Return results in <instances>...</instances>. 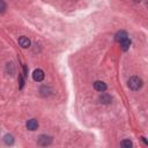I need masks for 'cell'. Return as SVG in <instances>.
<instances>
[{
	"label": "cell",
	"instance_id": "6da1fadb",
	"mask_svg": "<svg viewBox=\"0 0 148 148\" xmlns=\"http://www.w3.org/2000/svg\"><path fill=\"white\" fill-rule=\"evenodd\" d=\"M128 87L132 90H139L142 87V80L139 76H132L128 80Z\"/></svg>",
	"mask_w": 148,
	"mask_h": 148
},
{
	"label": "cell",
	"instance_id": "7a4b0ae2",
	"mask_svg": "<svg viewBox=\"0 0 148 148\" xmlns=\"http://www.w3.org/2000/svg\"><path fill=\"white\" fill-rule=\"evenodd\" d=\"M32 79L35 81H37V82L43 81V79H44V72L42 69H39V68L38 69H35L34 73H32Z\"/></svg>",
	"mask_w": 148,
	"mask_h": 148
},
{
	"label": "cell",
	"instance_id": "3957f363",
	"mask_svg": "<svg viewBox=\"0 0 148 148\" xmlns=\"http://www.w3.org/2000/svg\"><path fill=\"white\" fill-rule=\"evenodd\" d=\"M52 142V138L49 136V135H40L39 139H38V143L40 146H47Z\"/></svg>",
	"mask_w": 148,
	"mask_h": 148
},
{
	"label": "cell",
	"instance_id": "277c9868",
	"mask_svg": "<svg viewBox=\"0 0 148 148\" xmlns=\"http://www.w3.org/2000/svg\"><path fill=\"white\" fill-rule=\"evenodd\" d=\"M125 38H127V32L124 31V30H120V31H118V32L114 35V40L118 42V43H120V42L124 40Z\"/></svg>",
	"mask_w": 148,
	"mask_h": 148
},
{
	"label": "cell",
	"instance_id": "5b68a950",
	"mask_svg": "<svg viewBox=\"0 0 148 148\" xmlns=\"http://www.w3.org/2000/svg\"><path fill=\"white\" fill-rule=\"evenodd\" d=\"M94 88H95L97 91L103 92V91L106 90V84H105L103 81H95V83H94Z\"/></svg>",
	"mask_w": 148,
	"mask_h": 148
},
{
	"label": "cell",
	"instance_id": "8992f818",
	"mask_svg": "<svg viewBox=\"0 0 148 148\" xmlns=\"http://www.w3.org/2000/svg\"><path fill=\"white\" fill-rule=\"evenodd\" d=\"M37 127H38V121L36 119H30L27 121V128L29 131H35L37 130Z\"/></svg>",
	"mask_w": 148,
	"mask_h": 148
},
{
	"label": "cell",
	"instance_id": "52a82bcc",
	"mask_svg": "<svg viewBox=\"0 0 148 148\" xmlns=\"http://www.w3.org/2000/svg\"><path fill=\"white\" fill-rule=\"evenodd\" d=\"M39 92L43 97H46V96H50L51 92H52V89L49 87V86H43L40 89H39Z\"/></svg>",
	"mask_w": 148,
	"mask_h": 148
},
{
	"label": "cell",
	"instance_id": "ba28073f",
	"mask_svg": "<svg viewBox=\"0 0 148 148\" xmlns=\"http://www.w3.org/2000/svg\"><path fill=\"white\" fill-rule=\"evenodd\" d=\"M18 44H20L22 47H29V46H30V39H29L28 37L22 36V37L18 38Z\"/></svg>",
	"mask_w": 148,
	"mask_h": 148
},
{
	"label": "cell",
	"instance_id": "9c48e42d",
	"mask_svg": "<svg viewBox=\"0 0 148 148\" xmlns=\"http://www.w3.org/2000/svg\"><path fill=\"white\" fill-rule=\"evenodd\" d=\"M130 46H131V40L128 38H125L124 40L120 42V47L123 51H127L130 49Z\"/></svg>",
	"mask_w": 148,
	"mask_h": 148
},
{
	"label": "cell",
	"instance_id": "30bf717a",
	"mask_svg": "<svg viewBox=\"0 0 148 148\" xmlns=\"http://www.w3.org/2000/svg\"><path fill=\"white\" fill-rule=\"evenodd\" d=\"M111 96L109 95V94H102L101 96H99V101H101V103H103V104H108V103H110L111 102Z\"/></svg>",
	"mask_w": 148,
	"mask_h": 148
},
{
	"label": "cell",
	"instance_id": "8fae6325",
	"mask_svg": "<svg viewBox=\"0 0 148 148\" xmlns=\"http://www.w3.org/2000/svg\"><path fill=\"white\" fill-rule=\"evenodd\" d=\"M3 141H5L6 145L10 146V145L14 143V138H13V135H10V134H6L5 138H3Z\"/></svg>",
	"mask_w": 148,
	"mask_h": 148
},
{
	"label": "cell",
	"instance_id": "7c38bea8",
	"mask_svg": "<svg viewBox=\"0 0 148 148\" xmlns=\"http://www.w3.org/2000/svg\"><path fill=\"white\" fill-rule=\"evenodd\" d=\"M121 147H124V148H131L132 147V141H130L128 139L127 140H124V141H121Z\"/></svg>",
	"mask_w": 148,
	"mask_h": 148
},
{
	"label": "cell",
	"instance_id": "4fadbf2b",
	"mask_svg": "<svg viewBox=\"0 0 148 148\" xmlns=\"http://www.w3.org/2000/svg\"><path fill=\"white\" fill-rule=\"evenodd\" d=\"M7 9V5L3 0H0V13H5Z\"/></svg>",
	"mask_w": 148,
	"mask_h": 148
},
{
	"label": "cell",
	"instance_id": "5bb4252c",
	"mask_svg": "<svg viewBox=\"0 0 148 148\" xmlns=\"http://www.w3.org/2000/svg\"><path fill=\"white\" fill-rule=\"evenodd\" d=\"M18 83H20V88H23V84H24L23 75H20V76H18Z\"/></svg>",
	"mask_w": 148,
	"mask_h": 148
},
{
	"label": "cell",
	"instance_id": "9a60e30c",
	"mask_svg": "<svg viewBox=\"0 0 148 148\" xmlns=\"http://www.w3.org/2000/svg\"><path fill=\"white\" fill-rule=\"evenodd\" d=\"M134 1H135V2H140L141 0H134Z\"/></svg>",
	"mask_w": 148,
	"mask_h": 148
}]
</instances>
